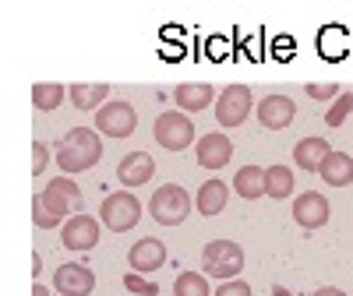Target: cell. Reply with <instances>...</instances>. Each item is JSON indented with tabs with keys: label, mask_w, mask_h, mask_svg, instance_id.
Listing matches in <instances>:
<instances>
[{
	"label": "cell",
	"mask_w": 353,
	"mask_h": 296,
	"mask_svg": "<svg viewBox=\"0 0 353 296\" xmlns=\"http://www.w3.org/2000/svg\"><path fill=\"white\" fill-rule=\"evenodd\" d=\"M99 159H103V141H99V131H92V127H71L57 141V162L71 176L92 169Z\"/></svg>",
	"instance_id": "cell-1"
},
{
	"label": "cell",
	"mask_w": 353,
	"mask_h": 296,
	"mask_svg": "<svg viewBox=\"0 0 353 296\" xmlns=\"http://www.w3.org/2000/svg\"><path fill=\"white\" fill-rule=\"evenodd\" d=\"M201 268H205V275L223 279V282L237 279L244 268V247L233 240H209L201 251Z\"/></svg>",
	"instance_id": "cell-2"
},
{
	"label": "cell",
	"mask_w": 353,
	"mask_h": 296,
	"mask_svg": "<svg viewBox=\"0 0 353 296\" xmlns=\"http://www.w3.org/2000/svg\"><path fill=\"white\" fill-rule=\"evenodd\" d=\"M149 215L159 226H181L191 215V194L181 184H163L156 187L152 201H149Z\"/></svg>",
	"instance_id": "cell-3"
},
{
	"label": "cell",
	"mask_w": 353,
	"mask_h": 296,
	"mask_svg": "<svg viewBox=\"0 0 353 296\" xmlns=\"http://www.w3.org/2000/svg\"><path fill=\"white\" fill-rule=\"evenodd\" d=\"M156 145H163L166 152H184L188 145H194V124L181 109H166L156 116V127H152Z\"/></svg>",
	"instance_id": "cell-4"
},
{
	"label": "cell",
	"mask_w": 353,
	"mask_h": 296,
	"mask_svg": "<svg viewBox=\"0 0 353 296\" xmlns=\"http://www.w3.org/2000/svg\"><path fill=\"white\" fill-rule=\"evenodd\" d=\"M99 219H103V226L113 229V233H128V229H134L138 219H141V201H138L131 191H117V194H110V198L103 201Z\"/></svg>",
	"instance_id": "cell-5"
},
{
	"label": "cell",
	"mask_w": 353,
	"mask_h": 296,
	"mask_svg": "<svg viewBox=\"0 0 353 296\" xmlns=\"http://www.w3.org/2000/svg\"><path fill=\"white\" fill-rule=\"evenodd\" d=\"M248 116H251V88L248 85H226L216 99L219 127H241Z\"/></svg>",
	"instance_id": "cell-6"
},
{
	"label": "cell",
	"mask_w": 353,
	"mask_h": 296,
	"mask_svg": "<svg viewBox=\"0 0 353 296\" xmlns=\"http://www.w3.org/2000/svg\"><path fill=\"white\" fill-rule=\"evenodd\" d=\"M96 127H99V134H106V138H131L134 127H138V113H134V106L113 99V103H106V106L96 113Z\"/></svg>",
	"instance_id": "cell-7"
},
{
	"label": "cell",
	"mask_w": 353,
	"mask_h": 296,
	"mask_svg": "<svg viewBox=\"0 0 353 296\" xmlns=\"http://www.w3.org/2000/svg\"><path fill=\"white\" fill-rule=\"evenodd\" d=\"M39 198H43L46 209H50L53 215H61V219H68L71 212L81 215V187H78L74 180H68V176H57V180H50Z\"/></svg>",
	"instance_id": "cell-8"
},
{
	"label": "cell",
	"mask_w": 353,
	"mask_h": 296,
	"mask_svg": "<svg viewBox=\"0 0 353 296\" xmlns=\"http://www.w3.org/2000/svg\"><path fill=\"white\" fill-rule=\"evenodd\" d=\"M329 215H332V204L325 201L321 191H304L293 201V219H297L301 229H321L329 222Z\"/></svg>",
	"instance_id": "cell-9"
},
{
	"label": "cell",
	"mask_w": 353,
	"mask_h": 296,
	"mask_svg": "<svg viewBox=\"0 0 353 296\" xmlns=\"http://www.w3.org/2000/svg\"><path fill=\"white\" fill-rule=\"evenodd\" d=\"M53 289L61 296H92L96 289V275L85 264H64L53 272Z\"/></svg>",
	"instance_id": "cell-10"
},
{
	"label": "cell",
	"mask_w": 353,
	"mask_h": 296,
	"mask_svg": "<svg viewBox=\"0 0 353 296\" xmlns=\"http://www.w3.org/2000/svg\"><path fill=\"white\" fill-rule=\"evenodd\" d=\"M194 156H198V166H205V169H223L233 156V141L223 131H212V134L198 138Z\"/></svg>",
	"instance_id": "cell-11"
},
{
	"label": "cell",
	"mask_w": 353,
	"mask_h": 296,
	"mask_svg": "<svg viewBox=\"0 0 353 296\" xmlns=\"http://www.w3.org/2000/svg\"><path fill=\"white\" fill-rule=\"evenodd\" d=\"M61 240H64L68 251H92L96 240H99V222H96L92 215H85V212H81V215H71V219L64 222Z\"/></svg>",
	"instance_id": "cell-12"
},
{
	"label": "cell",
	"mask_w": 353,
	"mask_h": 296,
	"mask_svg": "<svg viewBox=\"0 0 353 296\" xmlns=\"http://www.w3.org/2000/svg\"><path fill=\"white\" fill-rule=\"evenodd\" d=\"M128 264H131L138 275H149V272L163 268V264H166V244L156 240V236H145V240H138L128 251Z\"/></svg>",
	"instance_id": "cell-13"
},
{
	"label": "cell",
	"mask_w": 353,
	"mask_h": 296,
	"mask_svg": "<svg viewBox=\"0 0 353 296\" xmlns=\"http://www.w3.org/2000/svg\"><path fill=\"white\" fill-rule=\"evenodd\" d=\"M152 173H156V159L149 152H131L121 159V166H117V180L128 187H141V184H149L152 180Z\"/></svg>",
	"instance_id": "cell-14"
},
{
	"label": "cell",
	"mask_w": 353,
	"mask_h": 296,
	"mask_svg": "<svg viewBox=\"0 0 353 296\" xmlns=\"http://www.w3.org/2000/svg\"><path fill=\"white\" fill-rule=\"evenodd\" d=\"M293 116H297V103L286 99V96H269V99L258 103V120H261V127H269V131L290 127Z\"/></svg>",
	"instance_id": "cell-15"
},
{
	"label": "cell",
	"mask_w": 353,
	"mask_h": 296,
	"mask_svg": "<svg viewBox=\"0 0 353 296\" xmlns=\"http://www.w3.org/2000/svg\"><path fill=\"white\" fill-rule=\"evenodd\" d=\"M212 99H216V92H212V85H205V81H184V85L173 88V103L181 106V113H198Z\"/></svg>",
	"instance_id": "cell-16"
},
{
	"label": "cell",
	"mask_w": 353,
	"mask_h": 296,
	"mask_svg": "<svg viewBox=\"0 0 353 296\" xmlns=\"http://www.w3.org/2000/svg\"><path fill=\"white\" fill-rule=\"evenodd\" d=\"M329 152H332V148H329V141H325V138H318V134H311V138H301L297 145H293V159H297V166H301L304 173H318Z\"/></svg>",
	"instance_id": "cell-17"
},
{
	"label": "cell",
	"mask_w": 353,
	"mask_h": 296,
	"mask_svg": "<svg viewBox=\"0 0 353 296\" xmlns=\"http://www.w3.org/2000/svg\"><path fill=\"white\" fill-rule=\"evenodd\" d=\"M318 176H321V184H329V187H346V184H353V156H346V152H329L325 162H321V169H318Z\"/></svg>",
	"instance_id": "cell-18"
},
{
	"label": "cell",
	"mask_w": 353,
	"mask_h": 296,
	"mask_svg": "<svg viewBox=\"0 0 353 296\" xmlns=\"http://www.w3.org/2000/svg\"><path fill=\"white\" fill-rule=\"evenodd\" d=\"M226 198H230V191H226V184L223 180H209V184H201L198 187V198H194V209L201 212V215H219L223 209H226Z\"/></svg>",
	"instance_id": "cell-19"
},
{
	"label": "cell",
	"mask_w": 353,
	"mask_h": 296,
	"mask_svg": "<svg viewBox=\"0 0 353 296\" xmlns=\"http://www.w3.org/2000/svg\"><path fill=\"white\" fill-rule=\"evenodd\" d=\"M233 191L244 201H258L265 194V169L261 166H241L237 176H233Z\"/></svg>",
	"instance_id": "cell-20"
},
{
	"label": "cell",
	"mask_w": 353,
	"mask_h": 296,
	"mask_svg": "<svg viewBox=\"0 0 353 296\" xmlns=\"http://www.w3.org/2000/svg\"><path fill=\"white\" fill-rule=\"evenodd\" d=\"M110 96V85L106 81H92V85H71V103L78 106V109H103L106 99Z\"/></svg>",
	"instance_id": "cell-21"
},
{
	"label": "cell",
	"mask_w": 353,
	"mask_h": 296,
	"mask_svg": "<svg viewBox=\"0 0 353 296\" xmlns=\"http://www.w3.org/2000/svg\"><path fill=\"white\" fill-rule=\"evenodd\" d=\"M265 194L269 198H290L293 194V173H290V166H269L265 169Z\"/></svg>",
	"instance_id": "cell-22"
},
{
	"label": "cell",
	"mask_w": 353,
	"mask_h": 296,
	"mask_svg": "<svg viewBox=\"0 0 353 296\" xmlns=\"http://www.w3.org/2000/svg\"><path fill=\"white\" fill-rule=\"evenodd\" d=\"M173 296H209V279H205V272H181L173 279Z\"/></svg>",
	"instance_id": "cell-23"
},
{
	"label": "cell",
	"mask_w": 353,
	"mask_h": 296,
	"mask_svg": "<svg viewBox=\"0 0 353 296\" xmlns=\"http://www.w3.org/2000/svg\"><path fill=\"white\" fill-rule=\"evenodd\" d=\"M64 85H57V81H46V85H36L32 88V106L36 109H43V113H50V109H57L64 103Z\"/></svg>",
	"instance_id": "cell-24"
},
{
	"label": "cell",
	"mask_w": 353,
	"mask_h": 296,
	"mask_svg": "<svg viewBox=\"0 0 353 296\" xmlns=\"http://www.w3.org/2000/svg\"><path fill=\"white\" fill-rule=\"evenodd\" d=\"M350 113H353V92H339V99H332L325 113V127H343Z\"/></svg>",
	"instance_id": "cell-25"
},
{
	"label": "cell",
	"mask_w": 353,
	"mask_h": 296,
	"mask_svg": "<svg viewBox=\"0 0 353 296\" xmlns=\"http://www.w3.org/2000/svg\"><path fill=\"white\" fill-rule=\"evenodd\" d=\"M32 222H36L39 229H57L64 219H61V215H53V212L46 209V204H43V198L36 194V198H32Z\"/></svg>",
	"instance_id": "cell-26"
},
{
	"label": "cell",
	"mask_w": 353,
	"mask_h": 296,
	"mask_svg": "<svg viewBox=\"0 0 353 296\" xmlns=\"http://www.w3.org/2000/svg\"><path fill=\"white\" fill-rule=\"evenodd\" d=\"M124 286H128V293H138V296H159V286L149 282L145 275H138V272L124 275Z\"/></svg>",
	"instance_id": "cell-27"
},
{
	"label": "cell",
	"mask_w": 353,
	"mask_h": 296,
	"mask_svg": "<svg viewBox=\"0 0 353 296\" xmlns=\"http://www.w3.org/2000/svg\"><path fill=\"white\" fill-rule=\"evenodd\" d=\"M304 92H307L311 99H321V103H325V99H336V96H339V85H336V81H325V85H321V81H307Z\"/></svg>",
	"instance_id": "cell-28"
},
{
	"label": "cell",
	"mask_w": 353,
	"mask_h": 296,
	"mask_svg": "<svg viewBox=\"0 0 353 296\" xmlns=\"http://www.w3.org/2000/svg\"><path fill=\"white\" fill-rule=\"evenodd\" d=\"M216 296H251V286L244 279H230V282H223L216 289Z\"/></svg>",
	"instance_id": "cell-29"
},
{
	"label": "cell",
	"mask_w": 353,
	"mask_h": 296,
	"mask_svg": "<svg viewBox=\"0 0 353 296\" xmlns=\"http://www.w3.org/2000/svg\"><path fill=\"white\" fill-rule=\"evenodd\" d=\"M32 176H43V169H46V162H50V148L43 145V141H36L32 145Z\"/></svg>",
	"instance_id": "cell-30"
},
{
	"label": "cell",
	"mask_w": 353,
	"mask_h": 296,
	"mask_svg": "<svg viewBox=\"0 0 353 296\" xmlns=\"http://www.w3.org/2000/svg\"><path fill=\"white\" fill-rule=\"evenodd\" d=\"M314 296H346L343 289H336V286H325V289H318Z\"/></svg>",
	"instance_id": "cell-31"
},
{
	"label": "cell",
	"mask_w": 353,
	"mask_h": 296,
	"mask_svg": "<svg viewBox=\"0 0 353 296\" xmlns=\"http://www.w3.org/2000/svg\"><path fill=\"white\" fill-rule=\"evenodd\" d=\"M32 296H50V289H46L43 282H36V286H32Z\"/></svg>",
	"instance_id": "cell-32"
},
{
	"label": "cell",
	"mask_w": 353,
	"mask_h": 296,
	"mask_svg": "<svg viewBox=\"0 0 353 296\" xmlns=\"http://www.w3.org/2000/svg\"><path fill=\"white\" fill-rule=\"evenodd\" d=\"M272 296H293V293H290L286 286H272Z\"/></svg>",
	"instance_id": "cell-33"
}]
</instances>
